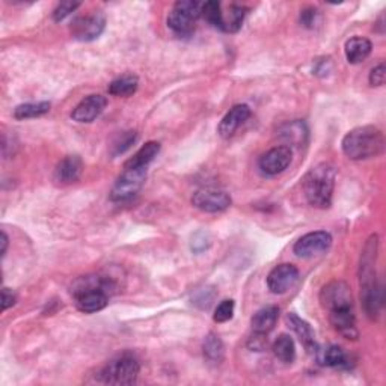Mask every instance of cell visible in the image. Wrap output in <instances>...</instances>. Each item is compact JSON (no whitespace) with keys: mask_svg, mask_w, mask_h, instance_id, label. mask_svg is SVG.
<instances>
[{"mask_svg":"<svg viewBox=\"0 0 386 386\" xmlns=\"http://www.w3.org/2000/svg\"><path fill=\"white\" fill-rule=\"evenodd\" d=\"M202 350H204V356H206V359L211 362V364H219V362L223 361L225 347L219 335L210 332L206 337V339H204Z\"/></svg>","mask_w":386,"mask_h":386,"instance_id":"cell-26","label":"cell"},{"mask_svg":"<svg viewBox=\"0 0 386 386\" xmlns=\"http://www.w3.org/2000/svg\"><path fill=\"white\" fill-rule=\"evenodd\" d=\"M247 9L242 5H231L228 13H222V28L221 30L235 33L242 29L243 20L246 17Z\"/></svg>","mask_w":386,"mask_h":386,"instance_id":"cell-24","label":"cell"},{"mask_svg":"<svg viewBox=\"0 0 386 386\" xmlns=\"http://www.w3.org/2000/svg\"><path fill=\"white\" fill-rule=\"evenodd\" d=\"M291 160H293L291 148H288L286 145H279L261 156L258 160V166L261 169V172L274 177L286 171L290 166Z\"/></svg>","mask_w":386,"mask_h":386,"instance_id":"cell-11","label":"cell"},{"mask_svg":"<svg viewBox=\"0 0 386 386\" xmlns=\"http://www.w3.org/2000/svg\"><path fill=\"white\" fill-rule=\"evenodd\" d=\"M139 88V78L133 74L121 76L109 85V94L113 97H131Z\"/></svg>","mask_w":386,"mask_h":386,"instance_id":"cell-22","label":"cell"},{"mask_svg":"<svg viewBox=\"0 0 386 386\" xmlns=\"http://www.w3.org/2000/svg\"><path fill=\"white\" fill-rule=\"evenodd\" d=\"M52 105L49 101H40V103H25L20 105L14 109V118L18 121L23 119H32V118H38L49 113Z\"/></svg>","mask_w":386,"mask_h":386,"instance_id":"cell-27","label":"cell"},{"mask_svg":"<svg viewBox=\"0 0 386 386\" xmlns=\"http://www.w3.org/2000/svg\"><path fill=\"white\" fill-rule=\"evenodd\" d=\"M332 235L326 231H314L302 235L294 243L293 252L299 258H312L329 251L332 246Z\"/></svg>","mask_w":386,"mask_h":386,"instance_id":"cell-10","label":"cell"},{"mask_svg":"<svg viewBox=\"0 0 386 386\" xmlns=\"http://www.w3.org/2000/svg\"><path fill=\"white\" fill-rule=\"evenodd\" d=\"M271 350H274V355L279 361L286 362V364H291L296 359V344H294L293 338L287 334H282L275 339Z\"/></svg>","mask_w":386,"mask_h":386,"instance_id":"cell-25","label":"cell"},{"mask_svg":"<svg viewBox=\"0 0 386 386\" xmlns=\"http://www.w3.org/2000/svg\"><path fill=\"white\" fill-rule=\"evenodd\" d=\"M320 303L329 312L353 308V296H351L349 283L344 281H332L326 283L320 291Z\"/></svg>","mask_w":386,"mask_h":386,"instance_id":"cell-7","label":"cell"},{"mask_svg":"<svg viewBox=\"0 0 386 386\" xmlns=\"http://www.w3.org/2000/svg\"><path fill=\"white\" fill-rule=\"evenodd\" d=\"M385 78H386L385 64H379L378 66H374L371 70L368 81H370L371 86H383L385 85Z\"/></svg>","mask_w":386,"mask_h":386,"instance_id":"cell-33","label":"cell"},{"mask_svg":"<svg viewBox=\"0 0 386 386\" xmlns=\"http://www.w3.org/2000/svg\"><path fill=\"white\" fill-rule=\"evenodd\" d=\"M106 28V17L100 13V11H94L88 16L77 17L71 23V35L74 40L89 42L97 40L101 33H103Z\"/></svg>","mask_w":386,"mask_h":386,"instance_id":"cell-9","label":"cell"},{"mask_svg":"<svg viewBox=\"0 0 386 386\" xmlns=\"http://www.w3.org/2000/svg\"><path fill=\"white\" fill-rule=\"evenodd\" d=\"M106 106H107L106 97L100 95V94L88 95L73 109L71 118H73V121L81 122V124L93 122L101 115V113L105 112Z\"/></svg>","mask_w":386,"mask_h":386,"instance_id":"cell-13","label":"cell"},{"mask_svg":"<svg viewBox=\"0 0 386 386\" xmlns=\"http://www.w3.org/2000/svg\"><path fill=\"white\" fill-rule=\"evenodd\" d=\"M251 117V107L247 105H235L230 112L222 118L218 133L221 138L230 139L234 136V133L238 130V127L243 126V124Z\"/></svg>","mask_w":386,"mask_h":386,"instance_id":"cell-14","label":"cell"},{"mask_svg":"<svg viewBox=\"0 0 386 386\" xmlns=\"http://www.w3.org/2000/svg\"><path fill=\"white\" fill-rule=\"evenodd\" d=\"M287 323H288L291 331L298 335L303 347L308 350V353L319 355L320 349H319V344H317V341H315V335H314L312 327L294 312H290L287 315Z\"/></svg>","mask_w":386,"mask_h":386,"instance_id":"cell-17","label":"cell"},{"mask_svg":"<svg viewBox=\"0 0 386 386\" xmlns=\"http://www.w3.org/2000/svg\"><path fill=\"white\" fill-rule=\"evenodd\" d=\"M299 281V270L293 264H279L267 276V287L274 294H283L296 286Z\"/></svg>","mask_w":386,"mask_h":386,"instance_id":"cell-12","label":"cell"},{"mask_svg":"<svg viewBox=\"0 0 386 386\" xmlns=\"http://www.w3.org/2000/svg\"><path fill=\"white\" fill-rule=\"evenodd\" d=\"M146 178V168H124L122 174L110 190V199L113 202H124L131 199L138 193Z\"/></svg>","mask_w":386,"mask_h":386,"instance_id":"cell-6","label":"cell"},{"mask_svg":"<svg viewBox=\"0 0 386 386\" xmlns=\"http://www.w3.org/2000/svg\"><path fill=\"white\" fill-rule=\"evenodd\" d=\"M115 290V282L100 275L81 276L71 286L76 308L83 314H94L105 310L109 303V296Z\"/></svg>","mask_w":386,"mask_h":386,"instance_id":"cell-1","label":"cell"},{"mask_svg":"<svg viewBox=\"0 0 386 386\" xmlns=\"http://www.w3.org/2000/svg\"><path fill=\"white\" fill-rule=\"evenodd\" d=\"M341 148L351 160H367L383 153L385 136L374 126L356 127L344 136Z\"/></svg>","mask_w":386,"mask_h":386,"instance_id":"cell-3","label":"cell"},{"mask_svg":"<svg viewBox=\"0 0 386 386\" xmlns=\"http://www.w3.org/2000/svg\"><path fill=\"white\" fill-rule=\"evenodd\" d=\"M322 362L327 367L339 370H349L353 365L350 361V356L346 353V350L339 346L327 347L322 353Z\"/></svg>","mask_w":386,"mask_h":386,"instance_id":"cell-23","label":"cell"},{"mask_svg":"<svg viewBox=\"0 0 386 386\" xmlns=\"http://www.w3.org/2000/svg\"><path fill=\"white\" fill-rule=\"evenodd\" d=\"M78 6H81V4H78V2H62V4H59L53 11V20L58 21V23L64 21L66 17H70Z\"/></svg>","mask_w":386,"mask_h":386,"instance_id":"cell-31","label":"cell"},{"mask_svg":"<svg viewBox=\"0 0 386 386\" xmlns=\"http://www.w3.org/2000/svg\"><path fill=\"white\" fill-rule=\"evenodd\" d=\"M371 50H373V44L370 40L364 37H353L346 42V47H344L346 59L349 64H353V65L361 64L371 54Z\"/></svg>","mask_w":386,"mask_h":386,"instance_id":"cell-20","label":"cell"},{"mask_svg":"<svg viewBox=\"0 0 386 386\" xmlns=\"http://www.w3.org/2000/svg\"><path fill=\"white\" fill-rule=\"evenodd\" d=\"M234 308H235L234 300H231V299L222 300L218 305V308H216V311H214L213 320L216 323H226V322H230L233 319V315H234Z\"/></svg>","mask_w":386,"mask_h":386,"instance_id":"cell-30","label":"cell"},{"mask_svg":"<svg viewBox=\"0 0 386 386\" xmlns=\"http://www.w3.org/2000/svg\"><path fill=\"white\" fill-rule=\"evenodd\" d=\"M141 364L131 353H122L112 359L101 370L100 380L106 385H133L139 376Z\"/></svg>","mask_w":386,"mask_h":386,"instance_id":"cell-4","label":"cell"},{"mask_svg":"<svg viewBox=\"0 0 386 386\" xmlns=\"http://www.w3.org/2000/svg\"><path fill=\"white\" fill-rule=\"evenodd\" d=\"M214 296H216V293L214 290H210V288H204V290H199L197 293V296L195 299H193V303L198 305L199 308L202 310H207L209 306L213 303L214 300Z\"/></svg>","mask_w":386,"mask_h":386,"instance_id":"cell-32","label":"cell"},{"mask_svg":"<svg viewBox=\"0 0 386 386\" xmlns=\"http://www.w3.org/2000/svg\"><path fill=\"white\" fill-rule=\"evenodd\" d=\"M136 141H138V133L136 131L130 130V131L119 133L110 145V154L113 157H118V156L124 154L127 150L131 148V146L136 144Z\"/></svg>","mask_w":386,"mask_h":386,"instance_id":"cell-28","label":"cell"},{"mask_svg":"<svg viewBox=\"0 0 386 386\" xmlns=\"http://www.w3.org/2000/svg\"><path fill=\"white\" fill-rule=\"evenodd\" d=\"M201 16L206 18L210 25L216 29L222 28V6L216 0H210L202 5Z\"/></svg>","mask_w":386,"mask_h":386,"instance_id":"cell-29","label":"cell"},{"mask_svg":"<svg viewBox=\"0 0 386 386\" xmlns=\"http://www.w3.org/2000/svg\"><path fill=\"white\" fill-rule=\"evenodd\" d=\"M315 20H317V9L314 8H306L300 13V23L308 29H312L315 26Z\"/></svg>","mask_w":386,"mask_h":386,"instance_id":"cell-34","label":"cell"},{"mask_svg":"<svg viewBox=\"0 0 386 386\" xmlns=\"http://www.w3.org/2000/svg\"><path fill=\"white\" fill-rule=\"evenodd\" d=\"M228 192L216 187H202L193 193L192 206L204 213H221L231 206Z\"/></svg>","mask_w":386,"mask_h":386,"instance_id":"cell-8","label":"cell"},{"mask_svg":"<svg viewBox=\"0 0 386 386\" xmlns=\"http://www.w3.org/2000/svg\"><path fill=\"white\" fill-rule=\"evenodd\" d=\"M6 247H8V235L2 233V257H5L6 254Z\"/></svg>","mask_w":386,"mask_h":386,"instance_id":"cell-36","label":"cell"},{"mask_svg":"<svg viewBox=\"0 0 386 386\" xmlns=\"http://www.w3.org/2000/svg\"><path fill=\"white\" fill-rule=\"evenodd\" d=\"M202 5L195 0H180L168 16V28L177 37L187 38L195 30V23L201 17Z\"/></svg>","mask_w":386,"mask_h":386,"instance_id":"cell-5","label":"cell"},{"mask_svg":"<svg viewBox=\"0 0 386 386\" xmlns=\"http://www.w3.org/2000/svg\"><path fill=\"white\" fill-rule=\"evenodd\" d=\"M16 294L11 291L9 288H4L2 290V311H6L8 308H11V306H14L16 305Z\"/></svg>","mask_w":386,"mask_h":386,"instance_id":"cell-35","label":"cell"},{"mask_svg":"<svg viewBox=\"0 0 386 386\" xmlns=\"http://www.w3.org/2000/svg\"><path fill=\"white\" fill-rule=\"evenodd\" d=\"M329 322H331L335 331L347 339H356L359 332L356 329V317L353 308H344L329 312Z\"/></svg>","mask_w":386,"mask_h":386,"instance_id":"cell-16","label":"cell"},{"mask_svg":"<svg viewBox=\"0 0 386 386\" xmlns=\"http://www.w3.org/2000/svg\"><path fill=\"white\" fill-rule=\"evenodd\" d=\"M279 139L286 142V146L291 148V146H302L306 144L308 139V127L303 121H290L278 130Z\"/></svg>","mask_w":386,"mask_h":386,"instance_id":"cell-18","label":"cell"},{"mask_svg":"<svg viewBox=\"0 0 386 386\" xmlns=\"http://www.w3.org/2000/svg\"><path fill=\"white\" fill-rule=\"evenodd\" d=\"M83 171L82 158L78 156H66L58 163L54 169L53 180L61 186L73 185L81 178Z\"/></svg>","mask_w":386,"mask_h":386,"instance_id":"cell-15","label":"cell"},{"mask_svg":"<svg viewBox=\"0 0 386 386\" xmlns=\"http://www.w3.org/2000/svg\"><path fill=\"white\" fill-rule=\"evenodd\" d=\"M158 153H160V144L154 141L146 142L131 158H129L124 168H148Z\"/></svg>","mask_w":386,"mask_h":386,"instance_id":"cell-21","label":"cell"},{"mask_svg":"<svg viewBox=\"0 0 386 386\" xmlns=\"http://www.w3.org/2000/svg\"><path fill=\"white\" fill-rule=\"evenodd\" d=\"M335 177V169L329 163H320L310 169L302 183L305 198L310 202V206L322 210L331 207Z\"/></svg>","mask_w":386,"mask_h":386,"instance_id":"cell-2","label":"cell"},{"mask_svg":"<svg viewBox=\"0 0 386 386\" xmlns=\"http://www.w3.org/2000/svg\"><path fill=\"white\" fill-rule=\"evenodd\" d=\"M278 317H279V310H278V306H274V305L264 306V308L257 311L251 320L254 334L267 335L271 329L275 327V324L278 322Z\"/></svg>","mask_w":386,"mask_h":386,"instance_id":"cell-19","label":"cell"}]
</instances>
